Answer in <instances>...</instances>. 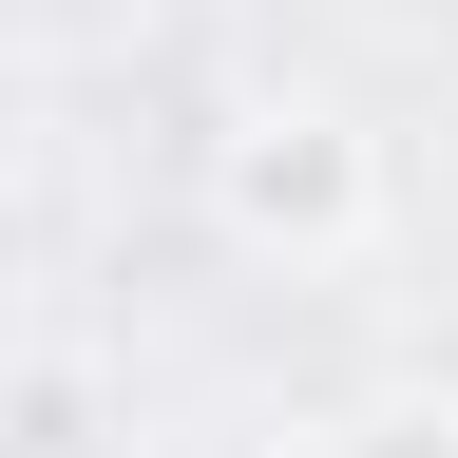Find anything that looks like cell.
<instances>
[{"label":"cell","instance_id":"obj_1","mask_svg":"<svg viewBox=\"0 0 458 458\" xmlns=\"http://www.w3.org/2000/svg\"><path fill=\"white\" fill-rule=\"evenodd\" d=\"M210 191H229L249 249L344 267V249L382 229V134H363L344 96H249V114H229V153H210Z\"/></svg>","mask_w":458,"mask_h":458},{"label":"cell","instance_id":"obj_2","mask_svg":"<svg viewBox=\"0 0 458 458\" xmlns=\"http://www.w3.org/2000/svg\"><path fill=\"white\" fill-rule=\"evenodd\" d=\"M306 458H458V401H363V420H325Z\"/></svg>","mask_w":458,"mask_h":458}]
</instances>
